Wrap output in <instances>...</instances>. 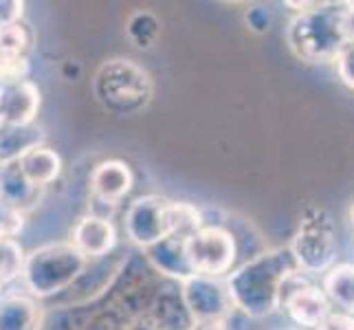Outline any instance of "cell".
<instances>
[{
  "instance_id": "22",
  "label": "cell",
  "mask_w": 354,
  "mask_h": 330,
  "mask_svg": "<svg viewBox=\"0 0 354 330\" xmlns=\"http://www.w3.org/2000/svg\"><path fill=\"white\" fill-rule=\"evenodd\" d=\"M192 330H227V322H203V324H194Z\"/></svg>"
},
{
  "instance_id": "4",
  "label": "cell",
  "mask_w": 354,
  "mask_h": 330,
  "mask_svg": "<svg viewBox=\"0 0 354 330\" xmlns=\"http://www.w3.org/2000/svg\"><path fill=\"white\" fill-rule=\"evenodd\" d=\"M95 100L106 113L130 117L148 108L154 95L150 73L126 57H113L104 62L93 80Z\"/></svg>"
},
{
  "instance_id": "11",
  "label": "cell",
  "mask_w": 354,
  "mask_h": 330,
  "mask_svg": "<svg viewBox=\"0 0 354 330\" xmlns=\"http://www.w3.org/2000/svg\"><path fill=\"white\" fill-rule=\"evenodd\" d=\"M71 244L84 258H104L117 247V229L104 216H84L71 231Z\"/></svg>"
},
{
  "instance_id": "12",
  "label": "cell",
  "mask_w": 354,
  "mask_h": 330,
  "mask_svg": "<svg viewBox=\"0 0 354 330\" xmlns=\"http://www.w3.org/2000/svg\"><path fill=\"white\" fill-rule=\"evenodd\" d=\"M132 169L124 163L111 158V161H102L93 169L91 174V192L97 201L117 205L121 199H126V194L132 190Z\"/></svg>"
},
{
  "instance_id": "13",
  "label": "cell",
  "mask_w": 354,
  "mask_h": 330,
  "mask_svg": "<svg viewBox=\"0 0 354 330\" xmlns=\"http://www.w3.org/2000/svg\"><path fill=\"white\" fill-rule=\"evenodd\" d=\"M16 158H18V165L22 169L24 178L38 190H42L48 183H53L59 176V172H62L59 154L40 143L29 145V148L22 154H18Z\"/></svg>"
},
{
  "instance_id": "16",
  "label": "cell",
  "mask_w": 354,
  "mask_h": 330,
  "mask_svg": "<svg viewBox=\"0 0 354 330\" xmlns=\"http://www.w3.org/2000/svg\"><path fill=\"white\" fill-rule=\"evenodd\" d=\"M31 33L20 20L0 24V57H27Z\"/></svg>"
},
{
  "instance_id": "8",
  "label": "cell",
  "mask_w": 354,
  "mask_h": 330,
  "mask_svg": "<svg viewBox=\"0 0 354 330\" xmlns=\"http://www.w3.org/2000/svg\"><path fill=\"white\" fill-rule=\"evenodd\" d=\"M180 297L194 324L203 322H227L236 311L229 295L227 282L221 277L192 275L180 282Z\"/></svg>"
},
{
  "instance_id": "20",
  "label": "cell",
  "mask_w": 354,
  "mask_h": 330,
  "mask_svg": "<svg viewBox=\"0 0 354 330\" xmlns=\"http://www.w3.org/2000/svg\"><path fill=\"white\" fill-rule=\"evenodd\" d=\"M335 66H337V75H339L341 84L348 86L350 91H354V40L341 51Z\"/></svg>"
},
{
  "instance_id": "10",
  "label": "cell",
  "mask_w": 354,
  "mask_h": 330,
  "mask_svg": "<svg viewBox=\"0 0 354 330\" xmlns=\"http://www.w3.org/2000/svg\"><path fill=\"white\" fill-rule=\"evenodd\" d=\"M40 108V91L31 82L3 84L0 89V126H29Z\"/></svg>"
},
{
  "instance_id": "19",
  "label": "cell",
  "mask_w": 354,
  "mask_h": 330,
  "mask_svg": "<svg viewBox=\"0 0 354 330\" xmlns=\"http://www.w3.org/2000/svg\"><path fill=\"white\" fill-rule=\"evenodd\" d=\"M27 73H29L27 57H0V82L3 84L24 82Z\"/></svg>"
},
{
  "instance_id": "1",
  "label": "cell",
  "mask_w": 354,
  "mask_h": 330,
  "mask_svg": "<svg viewBox=\"0 0 354 330\" xmlns=\"http://www.w3.org/2000/svg\"><path fill=\"white\" fill-rule=\"evenodd\" d=\"M288 7H299L286 27V44L301 62H337L354 40V3H288Z\"/></svg>"
},
{
  "instance_id": "18",
  "label": "cell",
  "mask_w": 354,
  "mask_h": 330,
  "mask_svg": "<svg viewBox=\"0 0 354 330\" xmlns=\"http://www.w3.org/2000/svg\"><path fill=\"white\" fill-rule=\"evenodd\" d=\"M24 227V216L20 210L0 203V240H16Z\"/></svg>"
},
{
  "instance_id": "24",
  "label": "cell",
  "mask_w": 354,
  "mask_h": 330,
  "mask_svg": "<svg viewBox=\"0 0 354 330\" xmlns=\"http://www.w3.org/2000/svg\"><path fill=\"white\" fill-rule=\"evenodd\" d=\"M0 286H3V282H0Z\"/></svg>"
},
{
  "instance_id": "3",
  "label": "cell",
  "mask_w": 354,
  "mask_h": 330,
  "mask_svg": "<svg viewBox=\"0 0 354 330\" xmlns=\"http://www.w3.org/2000/svg\"><path fill=\"white\" fill-rule=\"evenodd\" d=\"M205 225L201 210L187 201H169L148 194L134 201L126 212V234L145 251L172 236L189 238Z\"/></svg>"
},
{
  "instance_id": "17",
  "label": "cell",
  "mask_w": 354,
  "mask_h": 330,
  "mask_svg": "<svg viewBox=\"0 0 354 330\" xmlns=\"http://www.w3.org/2000/svg\"><path fill=\"white\" fill-rule=\"evenodd\" d=\"M24 266L22 249L16 240H0V282H11Z\"/></svg>"
},
{
  "instance_id": "14",
  "label": "cell",
  "mask_w": 354,
  "mask_h": 330,
  "mask_svg": "<svg viewBox=\"0 0 354 330\" xmlns=\"http://www.w3.org/2000/svg\"><path fill=\"white\" fill-rule=\"evenodd\" d=\"M42 311L27 297L0 300V330H40Z\"/></svg>"
},
{
  "instance_id": "2",
  "label": "cell",
  "mask_w": 354,
  "mask_h": 330,
  "mask_svg": "<svg viewBox=\"0 0 354 330\" xmlns=\"http://www.w3.org/2000/svg\"><path fill=\"white\" fill-rule=\"evenodd\" d=\"M301 275L290 247L268 249L231 271L225 282L234 306L244 315L260 320L282 309L286 284Z\"/></svg>"
},
{
  "instance_id": "23",
  "label": "cell",
  "mask_w": 354,
  "mask_h": 330,
  "mask_svg": "<svg viewBox=\"0 0 354 330\" xmlns=\"http://www.w3.org/2000/svg\"><path fill=\"white\" fill-rule=\"evenodd\" d=\"M348 220H350V227L354 229V203L350 205V212H348Z\"/></svg>"
},
{
  "instance_id": "5",
  "label": "cell",
  "mask_w": 354,
  "mask_h": 330,
  "mask_svg": "<svg viewBox=\"0 0 354 330\" xmlns=\"http://www.w3.org/2000/svg\"><path fill=\"white\" fill-rule=\"evenodd\" d=\"M86 264L88 258L73 244H46L24 262V279L35 295H51L75 282L86 271Z\"/></svg>"
},
{
  "instance_id": "7",
  "label": "cell",
  "mask_w": 354,
  "mask_h": 330,
  "mask_svg": "<svg viewBox=\"0 0 354 330\" xmlns=\"http://www.w3.org/2000/svg\"><path fill=\"white\" fill-rule=\"evenodd\" d=\"M185 258L194 275L225 279L238 258L236 236L223 225H203L187 238Z\"/></svg>"
},
{
  "instance_id": "15",
  "label": "cell",
  "mask_w": 354,
  "mask_h": 330,
  "mask_svg": "<svg viewBox=\"0 0 354 330\" xmlns=\"http://www.w3.org/2000/svg\"><path fill=\"white\" fill-rule=\"evenodd\" d=\"M324 291L333 306L354 315V262L335 264L324 277Z\"/></svg>"
},
{
  "instance_id": "9",
  "label": "cell",
  "mask_w": 354,
  "mask_h": 330,
  "mask_svg": "<svg viewBox=\"0 0 354 330\" xmlns=\"http://www.w3.org/2000/svg\"><path fill=\"white\" fill-rule=\"evenodd\" d=\"M282 309L297 328L317 330L333 313V302L328 300L324 286L297 284L295 288H286Z\"/></svg>"
},
{
  "instance_id": "21",
  "label": "cell",
  "mask_w": 354,
  "mask_h": 330,
  "mask_svg": "<svg viewBox=\"0 0 354 330\" xmlns=\"http://www.w3.org/2000/svg\"><path fill=\"white\" fill-rule=\"evenodd\" d=\"M317 330H354V315L344 311H333Z\"/></svg>"
},
{
  "instance_id": "6",
  "label": "cell",
  "mask_w": 354,
  "mask_h": 330,
  "mask_svg": "<svg viewBox=\"0 0 354 330\" xmlns=\"http://www.w3.org/2000/svg\"><path fill=\"white\" fill-rule=\"evenodd\" d=\"M288 247L301 273L330 271L337 255V231L330 214L326 210L310 207L299 220V227Z\"/></svg>"
}]
</instances>
